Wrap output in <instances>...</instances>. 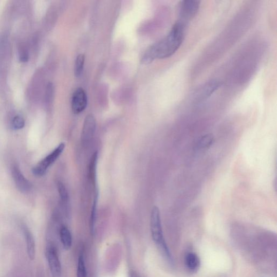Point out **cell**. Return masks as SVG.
<instances>
[{
	"label": "cell",
	"mask_w": 277,
	"mask_h": 277,
	"mask_svg": "<svg viewBox=\"0 0 277 277\" xmlns=\"http://www.w3.org/2000/svg\"><path fill=\"white\" fill-rule=\"evenodd\" d=\"M87 105V97L83 88H78L74 92L71 99V109L75 114L83 112Z\"/></svg>",
	"instance_id": "cell-7"
},
{
	"label": "cell",
	"mask_w": 277,
	"mask_h": 277,
	"mask_svg": "<svg viewBox=\"0 0 277 277\" xmlns=\"http://www.w3.org/2000/svg\"><path fill=\"white\" fill-rule=\"evenodd\" d=\"M151 231L153 241L169 261H171V255L163 238L160 210L156 206L153 208L151 212Z\"/></svg>",
	"instance_id": "cell-2"
},
{
	"label": "cell",
	"mask_w": 277,
	"mask_h": 277,
	"mask_svg": "<svg viewBox=\"0 0 277 277\" xmlns=\"http://www.w3.org/2000/svg\"><path fill=\"white\" fill-rule=\"evenodd\" d=\"M130 277H140V276L135 273H131Z\"/></svg>",
	"instance_id": "cell-21"
},
{
	"label": "cell",
	"mask_w": 277,
	"mask_h": 277,
	"mask_svg": "<svg viewBox=\"0 0 277 277\" xmlns=\"http://www.w3.org/2000/svg\"><path fill=\"white\" fill-rule=\"evenodd\" d=\"M98 161V152H95L92 156L89 167V177L92 183L97 188V165Z\"/></svg>",
	"instance_id": "cell-12"
},
{
	"label": "cell",
	"mask_w": 277,
	"mask_h": 277,
	"mask_svg": "<svg viewBox=\"0 0 277 277\" xmlns=\"http://www.w3.org/2000/svg\"><path fill=\"white\" fill-rule=\"evenodd\" d=\"M22 229L27 244V252L28 257L30 260L33 261L35 257L36 254L35 242L34 236L26 225H23Z\"/></svg>",
	"instance_id": "cell-10"
},
{
	"label": "cell",
	"mask_w": 277,
	"mask_h": 277,
	"mask_svg": "<svg viewBox=\"0 0 277 277\" xmlns=\"http://www.w3.org/2000/svg\"><path fill=\"white\" fill-rule=\"evenodd\" d=\"M60 237L64 248L66 250L69 249L72 243V239H71L70 232L67 227H63L60 229Z\"/></svg>",
	"instance_id": "cell-13"
},
{
	"label": "cell",
	"mask_w": 277,
	"mask_h": 277,
	"mask_svg": "<svg viewBox=\"0 0 277 277\" xmlns=\"http://www.w3.org/2000/svg\"><path fill=\"white\" fill-rule=\"evenodd\" d=\"M57 187L61 200L63 201H67L68 199V194L64 183L62 182L58 181Z\"/></svg>",
	"instance_id": "cell-17"
},
{
	"label": "cell",
	"mask_w": 277,
	"mask_h": 277,
	"mask_svg": "<svg viewBox=\"0 0 277 277\" xmlns=\"http://www.w3.org/2000/svg\"><path fill=\"white\" fill-rule=\"evenodd\" d=\"M184 264L187 268L192 272H196L198 270L200 261L199 256L196 253L189 252L187 253L184 257Z\"/></svg>",
	"instance_id": "cell-11"
},
{
	"label": "cell",
	"mask_w": 277,
	"mask_h": 277,
	"mask_svg": "<svg viewBox=\"0 0 277 277\" xmlns=\"http://www.w3.org/2000/svg\"><path fill=\"white\" fill-rule=\"evenodd\" d=\"M53 91V85L52 84L49 83L47 85L46 94V100L47 102H49L50 99H52Z\"/></svg>",
	"instance_id": "cell-19"
},
{
	"label": "cell",
	"mask_w": 277,
	"mask_h": 277,
	"mask_svg": "<svg viewBox=\"0 0 277 277\" xmlns=\"http://www.w3.org/2000/svg\"><path fill=\"white\" fill-rule=\"evenodd\" d=\"M221 83L218 80H211L200 87L195 94V99L198 102L206 100L221 86Z\"/></svg>",
	"instance_id": "cell-8"
},
{
	"label": "cell",
	"mask_w": 277,
	"mask_h": 277,
	"mask_svg": "<svg viewBox=\"0 0 277 277\" xmlns=\"http://www.w3.org/2000/svg\"><path fill=\"white\" fill-rule=\"evenodd\" d=\"M187 26L178 20L165 38L148 48L141 59L142 63L148 65L156 59L168 58L175 54L183 43Z\"/></svg>",
	"instance_id": "cell-1"
},
{
	"label": "cell",
	"mask_w": 277,
	"mask_h": 277,
	"mask_svg": "<svg viewBox=\"0 0 277 277\" xmlns=\"http://www.w3.org/2000/svg\"><path fill=\"white\" fill-rule=\"evenodd\" d=\"M25 125L24 119L20 116H16L12 120V127L15 130H19L23 128Z\"/></svg>",
	"instance_id": "cell-18"
},
{
	"label": "cell",
	"mask_w": 277,
	"mask_h": 277,
	"mask_svg": "<svg viewBox=\"0 0 277 277\" xmlns=\"http://www.w3.org/2000/svg\"><path fill=\"white\" fill-rule=\"evenodd\" d=\"M85 57L83 54H79L76 60L75 66V75L77 78L80 77L84 70Z\"/></svg>",
	"instance_id": "cell-14"
},
{
	"label": "cell",
	"mask_w": 277,
	"mask_h": 277,
	"mask_svg": "<svg viewBox=\"0 0 277 277\" xmlns=\"http://www.w3.org/2000/svg\"><path fill=\"white\" fill-rule=\"evenodd\" d=\"M214 141L213 136L211 134H208L200 138L198 142L197 146L200 149H209L213 145Z\"/></svg>",
	"instance_id": "cell-15"
},
{
	"label": "cell",
	"mask_w": 277,
	"mask_h": 277,
	"mask_svg": "<svg viewBox=\"0 0 277 277\" xmlns=\"http://www.w3.org/2000/svg\"><path fill=\"white\" fill-rule=\"evenodd\" d=\"M12 176L17 189L22 193H28L32 190L33 184L24 175L17 165L12 168Z\"/></svg>",
	"instance_id": "cell-6"
},
{
	"label": "cell",
	"mask_w": 277,
	"mask_h": 277,
	"mask_svg": "<svg viewBox=\"0 0 277 277\" xmlns=\"http://www.w3.org/2000/svg\"><path fill=\"white\" fill-rule=\"evenodd\" d=\"M65 148V143H60L59 146L51 152L42 161H40L37 165L32 169L34 175L38 177H43L46 174L48 169L60 156Z\"/></svg>",
	"instance_id": "cell-3"
},
{
	"label": "cell",
	"mask_w": 277,
	"mask_h": 277,
	"mask_svg": "<svg viewBox=\"0 0 277 277\" xmlns=\"http://www.w3.org/2000/svg\"><path fill=\"white\" fill-rule=\"evenodd\" d=\"M96 128V119L93 115L89 114L84 121L83 131H82L81 141L85 144L93 138Z\"/></svg>",
	"instance_id": "cell-9"
},
{
	"label": "cell",
	"mask_w": 277,
	"mask_h": 277,
	"mask_svg": "<svg viewBox=\"0 0 277 277\" xmlns=\"http://www.w3.org/2000/svg\"><path fill=\"white\" fill-rule=\"evenodd\" d=\"M46 257L50 271L53 277H61V266L56 248L49 245L46 250Z\"/></svg>",
	"instance_id": "cell-5"
},
{
	"label": "cell",
	"mask_w": 277,
	"mask_h": 277,
	"mask_svg": "<svg viewBox=\"0 0 277 277\" xmlns=\"http://www.w3.org/2000/svg\"><path fill=\"white\" fill-rule=\"evenodd\" d=\"M20 60L22 62L25 63L28 60V54L26 50H22V52H20Z\"/></svg>",
	"instance_id": "cell-20"
},
{
	"label": "cell",
	"mask_w": 277,
	"mask_h": 277,
	"mask_svg": "<svg viewBox=\"0 0 277 277\" xmlns=\"http://www.w3.org/2000/svg\"><path fill=\"white\" fill-rule=\"evenodd\" d=\"M200 8L198 1H183L179 6V21L188 25L197 14Z\"/></svg>",
	"instance_id": "cell-4"
},
{
	"label": "cell",
	"mask_w": 277,
	"mask_h": 277,
	"mask_svg": "<svg viewBox=\"0 0 277 277\" xmlns=\"http://www.w3.org/2000/svg\"><path fill=\"white\" fill-rule=\"evenodd\" d=\"M77 277H87V271L83 255H81L79 258Z\"/></svg>",
	"instance_id": "cell-16"
}]
</instances>
